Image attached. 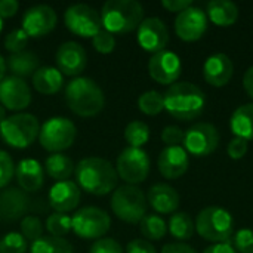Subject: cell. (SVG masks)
Wrapping results in <instances>:
<instances>
[{"mask_svg": "<svg viewBox=\"0 0 253 253\" xmlns=\"http://www.w3.org/2000/svg\"><path fill=\"white\" fill-rule=\"evenodd\" d=\"M74 173L79 188L93 196H105L111 193L116 190L119 181L116 168L101 157H86L80 160Z\"/></svg>", "mask_w": 253, "mask_h": 253, "instance_id": "1", "label": "cell"}, {"mask_svg": "<svg viewBox=\"0 0 253 253\" xmlns=\"http://www.w3.org/2000/svg\"><path fill=\"white\" fill-rule=\"evenodd\" d=\"M163 98L165 110L178 120H193L199 117L206 105L205 92L190 82L173 83L166 93H163Z\"/></svg>", "mask_w": 253, "mask_h": 253, "instance_id": "2", "label": "cell"}, {"mask_svg": "<svg viewBox=\"0 0 253 253\" xmlns=\"http://www.w3.org/2000/svg\"><path fill=\"white\" fill-rule=\"evenodd\" d=\"M68 108L80 117H93L105 105V96L99 84L89 77H76L65 87Z\"/></svg>", "mask_w": 253, "mask_h": 253, "instance_id": "3", "label": "cell"}, {"mask_svg": "<svg viewBox=\"0 0 253 253\" xmlns=\"http://www.w3.org/2000/svg\"><path fill=\"white\" fill-rule=\"evenodd\" d=\"M102 28L114 34H126L139 27L144 7L136 0H108L101 9Z\"/></svg>", "mask_w": 253, "mask_h": 253, "instance_id": "4", "label": "cell"}, {"mask_svg": "<svg viewBox=\"0 0 253 253\" xmlns=\"http://www.w3.org/2000/svg\"><path fill=\"white\" fill-rule=\"evenodd\" d=\"M194 225L199 236L212 243L230 242L234 231V221L231 213L218 206L205 208L197 215Z\"/></svg>", "mask_w": 253, "mask_h": 253, "instance_id": "5", "label": "cell"}, {"mask_svg": "<svg viewBox=\"0 0 253 253\" xmlns=\"http://www.w3.org/2000/svg\"><path fill=\"white\" fill-rule=\"evenodd\" d=\"M40 125L36 116L18 113L6 117L0 125V138L12 148H27L39 138Z\"/></svg>", "mask_w": 253, "mask_h": 253, "instance_id": "6", "label": "cell"}, {"mask_svg": "<svg viewBox=\"0 0 253 253\" xmlns=\"http://www.w3.org/2000/svg\"><path fill=\"white\" fill-rule=\"evenodd\" d=\"M147 205L145 194L136 185H122L111 197L113 213L127 224H139L147 215Z\"/></svg>", "mask_w": 253, "mask_h": 253, "instance_id": "7", "label": "cell"}, {"mask_svg": "<svg viewBox=\"0 0 253 253\" xmlns=\"http://www.w3.org/2000/svg\"><path fill=\"white\" fill-rule=\"evenodd\" d=\"M77 136L76 125L65 117H52L44 122L39 132L40 145L49 153H61L70 148Z\"/></svg>", "mask_w": 253, "mask_h": 253, "instance_id": "8", "label": "cell"}, {"mask_svg": "<svg viewBox=\"0 0 253 253\" xmlns=\"http://www.w3.org/2000/svg\"><path fill=\"white\" fill-rule=\"evenodd\" d=\"M111 225L110 215L95 206H86L79 209L71 216V230L76 236L84 240L102 239Z\"/></svg>", "mask_w": 253, "mask_h": 253, "instance_id": "9", "label": "cell"}, {"mask_svg": "<svg viewBox=\"0 0 253 253\" xmlns=\"http://www.w3.org/2000/svg\"><path fill=\"white\" fill-rule=\"evenodd\" d=\"M64 22L73 34L84 39H93L102 30L101 13L95 7L84 3H77L67 7Z\"/></svg>", "mask_w": 253, "mask_h": 253, "instance_id": "10", "label": "cell"}, {"mask_svg": "<svg viewBox=\"0 0 253 253\" xmlns=\"http://www.w3.org/2000/svg\"><path fill=\"white\" fill-rule=\"evenodd\" d=\"M116 172L127 185L141 184L150 173V157L142 148L127 147L117 157Z\"/></svg>", "mask_w": 253, "mask_h": 253, "instance_id": "11", "label": "cell"}, {"mask_svg": "<svg viewBox=\"0 0 253 253\" xmlns=\"http://www.w3.org/2000/svg\"><path fill=\"white\" fill-rule=\"evenodd\" d=\"M219 144V133L211 123H196L184 136V148L196 157H206L212 154Z\"/></svg>", "mask_w": 253, "mask_h": 253, "instance_id": "12", "label": "cell"}, {"mask_svg": "<svg viewBox=\"0 0 253 253\" xmlns=\"http://www.w3.org/2000/svg\"><path fill=\"white\" fill-rule=\"evenodd\" d=\"M182 71V62L179 56L172 50H162L154 53L148 61V73L151 79L160 84L175 83Z\"/></svg>", "mask_w": 253, "mask_h": 253, "instance_id": "13", "label": "cell"}, {"mask_svg": "<svg viewBox=\"0 0 253 253\" xmlns=\"http://www.w3.org/2000/svg\"><path fill=\"white\" fill-rule=\"evenodd\" d=\"M56 12L47 4H36L28 7L22 16V30L28 37H43L56 25Z\"/></svg>", "mask_w": 253, "mask_h": 253, "instance_id": "14", "label": "cell"}, {"mask_svg": "<svg viewBox=\"0 0 253 253\" xmlns=\"http://www.w3.org/2000/svg\"><path fill=\"white\" fill-rule=\"evenodd\" d=\"M31 104V90L24 79L9 76L0 80V105L10 111H22Z\"/></svg>", "mask_w": 253, "mask_h": 253, "instance_id": "15", "label": "cell"}, {"mask_svg": "<svg viewBox=\"0 0 253 253\" xmlns=\"http://www.w3.org/2000/svg\"><path fill=\"white\" fill-rule=\"evenodd\" d=\"M208 30V15L202 7L191 6L181 13H178L175 19V31L176 36L184 42H196L199 40Z\"/></svg>", "mask_w": 253, "mask_h": 253, "instance_id": "16", "label": "cell"}, {"mask_svg": "<svg viewBox=\"0 0 253 253\" xmlns=\"http://www.w3.org/2000/svg\"><path fill=\"white\" fill-rule=\"evenodd\" d=\"M136 39L139 46L154 53H159L165 50L168 42H169V31L166 24L159 18H145L138 27Z\"/></svg>", "mask_w": 253, "mask_h": 253, "instance_id": "17", "label": "cell"}, {"mask_svg": "<svg viewBox=\"0 0 253 253\" xmlns=\"http://www.w3.org/2000/svg\"><path fill=\"white\" fill-rule=\"evenodd\" d=\"M56 68L62 76L79 77L87 64V55L84 47L77 42H65L56 50Z\"/></svg>", "mask_w": 253, "mask_h": 253, "instance_id": "18", "label": "cell"}, {"mask_svg": "<svg viewBox=\"0 0 253 253\" xmlns=\"http://www.w3.org/2000/svg\"><path fill=\"white\" fill-rule=\"evenodd\" d=\"M80 196H82V191L79 185L67 179V181H59L55 185H52V188L49 190L47 202H49V206L56 213H67V212L74 211L79 206Z\"/></svg>", "mask_w": 253, "mask_h": 253, "instance_id": "19", "label": "cell"}, {"mask_svg": "<svg viewBox=\"0 0 253 253\" xmlns=\"http://www.w3.org/2000/svg\"><path fill=\"white\" fill-rule=\"evenodd\" d=\"M30 208V197L21 188H6L0 193V221L15 222L22 219Z\"/></svg>", "mask_w": 253, "mask_h": 253, "instance_id": "20", "label": "cell"}, {"mask_svg": "<svg viewBox=\"0 0 253 253\" xmlns=\"http://www.w3.org/2000/svg\"><path fill=\"white\" fill-rule=\"evenodd\" d=\"M157 166L166 179H178L188 170V153L184 147H166L159 156Z\"/></svg>", "mask_w": 253, "mask_h": 253, "instance_id": "21", "label": "cell"}, {"mask_svg": "<svg viewBox=\"0 0 253 253\" xmlns=\"http://www.w3.org/2000/svg\"><path fill=\"white\" fill-rule=\"evenodd\" d=\"M234 73L233 61L225 53H215L211 55L205 65H203V76L205 80L215 87H222L228 84Z\"/></svg>", "mask_w": 253, "mask_h": 253, "instance_id": "22", "label": "cell"}, {"mask_svg": "<svg viewBox=\"0 0 253 253\" xmlns=\"http://www.w3.org/2000/svg\"><path fill=\"white\" fill-rule=\"evenodd\" d=\"M15 176L22 191L36 193L44 184V169L34 159H24L15 168Z\"/></svg>", "mask_w": 253, "mask_h": 253, "instance_id": "23", "label": "cell"}, {"mask_svg": "<svg viewBox=\"0 0 253 253\" xmlns=\"http://www.w3.org/2000/svg\"><path fill=\"white\" fill-rule=\"evenodd\" d=\"M147 202L157 213H173L179 206V194L168 184H156L150 188Z\"/></svg>", "mask_w": 253, "mask_h": 253, "instance_id": "24", "label": "cell"}, {"mask_svg": "<svg viewBox=\"0 0 253 253\" xmlns=\"http://www.w3.org/2000/svg\"><path fill=\"white\" fill-rule=\"evenodd\" d=\"M64 84V76L56 67H39L33 74V87L42 95H55Z\"/></svg>", "mask_w": 253, "mask_h": 253, "instance_id": "25", "label": "cell"}, {"mask_svg": "<svg viewBox=\"0 0 253 253\" xmlns=\"http://www.w3.org/2000/svg\"><path fill=\"white\" fill-rule=\"evenodd\" d=\"M208 19L218 27H230L239 18V7L230 0H212L208 3Z\"/></svg>", "mask_w": 253, "mask_h": 253, "instance_id": "26", "label": "cell"}, {"mask_svg": "<svg viewBox=\"0 0 253 253\" xmlns=\"http://www.w3.org/2000/svg\"><path fill=\"white\" fill-rule=\"evenodd\" d=\"M230 127L237 138L245 141L253 139V104L240 105L231 116Z\"/></svg>", "mask_w": 253, "mask_h": 253, "instance_id": "27", "label": "cell"}, {"mask_svg": "<svg viewBox=\"0 0 253 253\" xmlns=\"http://www.w3.org/2000/svg\"><path fill=\"white\" fill-rule=\"evenodd\" d=\"M6 68H9L15 77L24 79L33 76L39 70V58L30 50L12 53L6 61Z\"/></svg>", "mask_w": 253, "mask_h": 253, "instance_id": "28", "label": "cell"}, {"mask_svg": "<svg viewBox=\"0 0 253 253\" xmlns=\"http://www.w3.org/2000/svg\"><path fill=\"white\" fill-rule=\"evenodd\" d=\"M74 169H76V166H74L73 160L68 156L61 154V153L50 154L44 160V170H46V173L52 179H55L56 182L67 181L73 175Z\"/></svg>", "mask_w": 253, "mask_h": 253, "instance_id": "29", "label": "cell"}, {"mask_svg": "<svg viewBox=\"0 0 253 253\" xmlns=\"http://www.w3.org/2000/svg\"><path fill=\"white\" fill-rule=\"evenodd\" d=\"M169 233L172 234V237H175L176 240H190L196 231V225L194 221L191 219V216L185 212H176L170 216L169 219Z\"/></svg>", "mask_w": 253, "mask_h": 253, "instance_id": "30", "label": "cell"}, {"mask_svg": "<svg viewBox=\"0 0 253 253\" xmlns=\"http://www.w3.org/2000/svg\"><path fill=\"white\" fill-rule=\"evenodd\" d=\"M30 253H73V246L65 239L43 236L31 243Z\"/></svg>", "mask_w": 253, "mask_h": 253, "instance_id": "31", "label": "cell"}, {"mask_svg": "<svg viewBox=\"0 0 253 253\" xmlns=\"http://www.w3.org/2000/svg\"><path fill=\"white\" fill-rule=\"evenodd\" d=\"M139 230L147 240H162L168 233V225L159 215H145L139 222Z\"/></svg>", "mask_w": 253, "mask_h": 253, "instance_id": "32", "label": "cell"}, {"mask_svg": "<svg viewBox=\"0 0 253 253\" xmlns=\"http://www.w3.org/2000/svg\"><path fill=\"white\" fill-rule=\"evenodd\" d=\"M125 139L132 148H142L150 139V127L139 120L130 122L125 129Z\"/></svg>", "mask_w": 253, "mask_h": 253, "instance_id": "33", "label": "cell"}, {"mask_svg": "<svg viewBox=\"0 0 253 253\" xmlns=\"http://www.w3.org/2000/svg\"><path fill=\"white\" fill-rule=\"evenodd\" d=\"M138 108L147 116H157L165 110L163 93L157 90H147L138 98Z\"/></svg>", "mask_w": 253, "mask_h": 253, "instance_id": "34", "label": "cell"}, {"mask_svg": "<svg viewBox=\"0 0 253 253\" xmlns=\"http://www.w3.org/2000/svg\"><path fill=\"white\" fill-rule=\"evenodd\" d=\"M44 227L52 237L64 239V236L71 231V216H68L67 213L53 212L47 216Z\"/></svg>", "mask_w": 253, "mask_h": 253, "instance_id": "35", "label": "cell"}, {"mask_svg": "<svg viewBox=\"0 0 253 253\" xmlns=\"http://www.w3.org/2000/svg\"><path fill=\"white\" fill-rule=\"evenodd\" d=\"M27 240L21 233H7L0 239V253H25Z\"/></svg>", "mask_w": 253, "mask_h": 253, "instance_id": "36", "label": "cell"}, {"mask_svg": "<svg viewBox=\"0 0 253 253\" xmlns=\"http://www.w3.org/2000/svg\"><path fill=\"white\" fill-rule=\"evenodd\" d=\"M21 234L25 240H30L31 243L43 237V224L37 216L28 215L21 219Z\"/></svg>", "mask_w": 253, "mask_h": 253, "instance_id": "37", "label": "cell"}, {"mask_svg": "<svg viewBox=\"0 0 253 253\" xmlns=\"http://www.w3.org/2000/svg\"><path fill=\"white\" fill-rule=\"evenodd\" d=\"M28 36L22 28H15L12 30L6 37H4V47L6 50L12 53H19L25 50V46L28 43Z\"/></svg>", "mask_w": 253, "mask_h": 253, "instance_id": "38", "label": "cell"}, {"mask_svg": "<svg viewBox=\"0 0 253 253\" xmlns=\"http://www.w3.org/2000/svg\"><path fill=\"white\" fill-rule=\"evenodd\" d=\"M92 44L95 47L96 52L102 53V55H107V53H111L116 47V37L108 33L107 30H101L93 39H92Z\"/></svg>", "mask_w": 253, "mask_h": 253, "instance_id": "39", "label": "cell"}, {"mask_svg": "<svg viewBox=\"0 0 253 253\" xmlns=\"http://www.w3.org/2000/svg\"><path fill=\"white\" fill-rule=\"evenodd\" d=\"M13 175H15V165L12 157L6 151L0 150V188L7 187Z\"/></svg>", "mask_w": 253, "mask_h": 253, "instance_id": "40", "label": "cell"}, {"mask_svg": "<svg viewBox=\"0 0 253 253\" xmlns=\"http://www.w3.org/2000/svg\"><path fill=\"white\" fill-rule=\"evenodd\" d=\"M233 246L239 253H253V230H240L233 237Z\"/></svg>", "mask_w": 253, "mask_h": 253, "instance_id": "41", "label": "cell"}, {"mask_svg": "<svg viewBox=\"0 0 253 253\" xmlns=\"http://www.w3.org/2000/svg\"><path fill=\"white\" fill-rule=\"evenodd\" d=\"M184 136L185 132L179 127V126H166L162 132V141L168 145V147H181V144L184 142Z\"/></svg>", "mask_w": 253, "mask_h": 253, "instance_id": "42", "label": "cell"}, {"mask_svg": "<svg viewBox=\"0 0 253 253\" xmlns=\"http://www.w3.org/2000/svg\"><path fill=\"white\" fill-rule=\"evenodd\" d=\"M89 253H125L123 248L119 242H116L114 239H108V237H102L95 240V243L90 248Z\"/></svg>", "mask_w": 253, "mask_h": 253, "instance_id": "43", "label": "cell"}, {"mask_svg": "<svg viewBox=\"0 0 253 253\" xmlns=\"http://www.w3.org/2000/svg\"><path fill=\"white\" fill-rule=\"evenodd\" d=\"M248 150H249L248 141H245V139H242V138H237V136H236L234 139H231L230 144H228V147H227V153H228V156H230L233 160H240V159H243V157L246 156Z\"/></svg>", "mask_w": 253, "mask_h": 253, "instance_id": "44", "label": "cell"}, {"mask_svg": "<svg viewBox=\"0 0 253 253\" xmlns=\"http://www.w3.org/2000/svg\"><path fill=\"white\" fill-rule=\"evenodd\" d=\"M126 253H157L156 248L144 239H135L127 243L126 246Z\"/></svg>", "mask_w": 253, "mask_h": 253, "instance_id": "45", "label": "cell"}, {"mask_svg": "<svg viewBox=\"0 0 253 253\" xmlns=\"http://www.w3.org/2000/svg\"><path fill=\"white\" fill-rule=\"evenodd\" d=\"M162 6L165 9H168L169 12H178V13H181L182 10L191 7L193 6V1L191 0H163L162 1Z\"/></svg>", "mask_w": 253, "mask_h": 253, "instance_id": "46", "label": "cell"}, {"mask_svg": "<svg viewBox=\"0 0 253 253\" xmlns=\"http://www.w3.org/2000/svg\"><path fill=\"white\" fill-rule=\"evenodd\" d=\"M19 3L16 0H0V18H12L16 15Z\"/></svg>", "mask_w": 253, "mask_h": 253, "instance_id": "47", "label": "cell"}, {"mask_svg": "<svg viewBox=\"0 0 253 253\" xmlns=\"http://www.w3.org/2000/svg\"><path fill=\"white\" fill-rule=\"evenodd\" d=\"M162 253H197L191 246L185 245V243H170V245H166Z\"/></svg>", "mask_w": 253, "mask_h": 253, "instance_id": "48", "label": "cell"}, {"mask_svg": "<svg viewBox=\"0 0 253 253\" xmlns=\"http://www.w3.org/2000/svg\"><path fill=\"white\" fill-rule=\"evenodd\" d=\"M203 253H237V251L230 242H227V243H215L208 249H205Z\"/></svg>", "mask_w": 253, "mask_h": 253, "instance_id": "49", "label": "cell"}, {"mask_svg": "<svg viewBox=\"0 0 253 253\" xmlns=\"http://www.w3.org/2000/svg\"><path fill=\"white\" fill-rule=\"evenodd\" d=\"M243 86H245V90L246 93L253 99V65L248 68V71L245 73V77H243Z\"/></svg>", "mask_w": 253, "mask_h": 253, "instance_id": "50", "label": "cell"}, {"mask_svg": "<svg viewBox=\"0 0 253 253\" xmlns=\"http://www.w3.org/2000/svg\"><path fill=\"white\" fill-rule=\"evenodd\" d=\"M4 73H6V61H4V58L0 55V80L4 79Z\"/></svg>", "mask_w": 253, "mask_h": 253, "instance_id": "51", "label": "cell"}, {"mask_svg": "<svg viewBox=\"0 0 253 253\" xmlns=\"http://www.w3.org/2000/svg\"><path fill=\"white\" fill-rule=\"evenodd\" d=\"M6 119V110L0 105V125L3 123V120Z\"/></svg>", "mask_w": 253, "mask_h": 253, "instance_id": "52", "label": "cell"}, {"mask_svg": "<svg viewBox=\"0 0 253 253\" xmlns=\"http://www.w3.org/2000/svg\"><path fill=\"white\" fill-rule=\"evenodd\" d=\"M1 30H3V19L0 18V33H1Z\"/></svg>", "mask_w": 253, "mask_h": 253, "instance_id": "53", "label": "cell"}]
</instances>
